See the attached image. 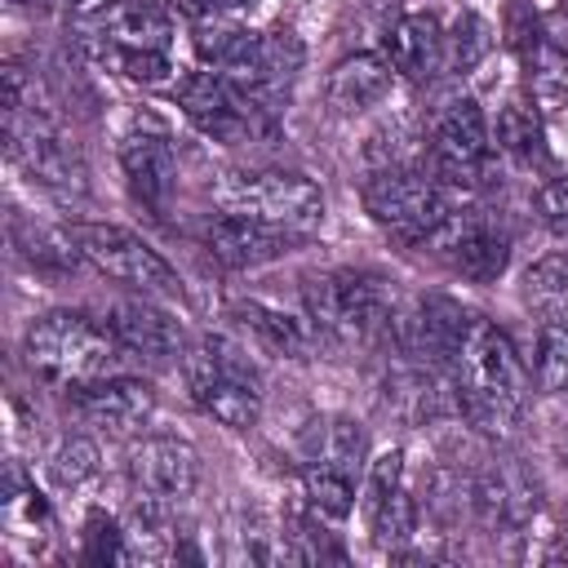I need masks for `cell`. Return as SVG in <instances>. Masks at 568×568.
<instances>
[{"instance_id": "23", "label": "cell", "mask_w": 568, "mask_h": 568, "mask_svg": "<svg viewBox=\"0 0 568 568\" xmlns=\"http://www.w3.org/2000/svg\"><path fill=\"white\" fill-rule=\"evenodd\" d=\"M80 49H84L98 67H106V71L133 80V84H146V89L169 84V75H173V58L160 53V49H124V44H106V40H98V36H80Z\"/></svg>"}, {"instance_id": "1", "label": "cell", "mask_w": 568, "mask_h": 568, "mask_svg": "<svg viewBox=\"0 0 568 568\" xmlns=\"http://www.w3.org/2000/svg\"><path fill=\"white\" fill-rule=\"evenodd\" d=\"M453 382H457L462 417H470L488 435H501L519 422V413L528 404L532 368L524 364L515 342L493 320L470 315V328L453 359Z\"/></svg>"}, {"instance_id": "19", "label": "cell", "mask_w": 568, "mask_h": 568, "mask_svg": "<svg viewBox=\"0 0 568 568\" xmlns=\"http://www.w3.org/2000/svg\"><path fill=\"white\" fill-rule=\"evenodd\" d=\"M386 62L395 75L430 80L444 67V27L435 13H404L386 31Z\"/></svg>"}, {"instance_id": "9", "label": "cell", "mask_w": 568, "mask_h": 568, "mask_svg": "<svg viewBox=\"0 0 568 568\" xmlns=\"http://www.w3.org/2000/svg\"><path fill=\"white\" fill-rule=\"evenodd\" d=\"M173 98L182 106V115L213 142H226V146H240V142H253L262 133H271L275 115H266L253 98H244L222 71H186L178 75L173 84Z\"/></svg>"}, {"instance_id": "15", "label": "cell", "mask_w": 568, "mask_h": 568, "mask_svg": "<svg viewBox=\"0 0 568 568\" xmlns=\"http://www.w3.org/2000/svg\"><path fill=\"white\" fill-rule=\"evenodd\" d=\"M75 27H80V36H98V40L124 44V49L169 53V44H173V18L151 0H102L93 13L75 18Z\"/></svg>"}, {"instance_id": "29", "label": "cell", "mask_w": 568, "mask_h": 568, "mask_svg": "<svg viewBox=\"0 0 568 568\" xmlns=\"http://www.w3.org/2000/svg\"><path fill=\"white\" fill-rule=\"evenodd\" d=\"M355 479H346V475H337V470H328V466H306L302 470V493H306V506H311V515H320L324 524H342L346 515H351V506H355V488H351Z\"/></svg>"}, {"instance_id": "27", "label": "cell", "mask_w": 568, "mask_h": 568, "mask_svg": "<svg viewBox=\"0 0 568 568\" xmlns=\"http://www.w3.org/2000/svg\"><path fill=\"white\" fill-rule=\"evenodd\" d=\"M493 138H497V146H501L506 155H515V160H528V164H532V160L546 155V146H541V115H537V106L524 102V98H510V102L497 111Z\"/></svg>"}, {"instance_id": "26", "label": "cell", "mask_w": 568, "mask_h": 568, "mask_svg": "<svg viewBox=\"0 0 568 568\" xmlns=\"http://www.w3.org/2000/svg\"><path fill=\"white\" fill-rule=\"evenodd\" d=\"M488 53H493V27H488V18L475 13V9H462L453 18V27L444 31V67L462 75V71H475Z\"/></svg>"}, {"instance_id": "24", "label": "cell", "mask_w": 568, "mask_h": 568, "mask_svg": "<svg viewBox=\"0 0 568 568\" xmlns=\"http://www.w3.org/2000/svg\"><path fill=\"white\" fill-rule=\"evenodd\" d=\"M524 302L541 320H568V248L532 262L524 271Z\"/></svg>"}, {"instance_id": "2", "label": "cell", "mask_w": 568, "mask_h": 568, "mask_svg": "<svg viewBox=\"0 0 568 568\" xmlns=\"http://www.w3.org/2000/svg\"><path fill=\"white\" fill-rule=\"evenodd\" d=\"M124 355L129 351L111 333V324H98L84 311H49L27 328V364L62 390L115 377L124 368Z\"/></svg>"}, {"instance_id": "30", "label": "cell", "mask_w": 568, "mask_h": 568, "mask_svg": "<svg viewBox=\"0 0 568 568\" xmlns=\"http://www.w3.org/2000/svg\"><path fill=\"white\" fill-rule=\"evenodd\" d=\"M532 377L541 390L568 386V320H541L532 346Z\"/></svg>"}, {"instance_id": "18", "label": "cell", "mask_w": 568, "mask_h": 568, "mask_svg": "<svg viewBox=\"0 0 568 568\" xmlns=\"http://www.w3.org/2000/svg\"><path fill=\"white\" fill-rule=\"evenodd\" d=\"M390 89H395V67L382 53H351L324 80V98L337 115H364L377 102H386Z\"/></svg>"}, {"instance_id": "12", "label": "cell", "mask_w": 568, "mask_h": 568, "mask_svg": "<svg viewBox=\"0 0 568 568\" xmlns=\"http://www.w3.org/2000/svg\"><path fill=\"white\" fill-rule=\"evenodd\" d=\"M120 169H124L133 200L151 217H164L178 191V155H173L169 133L160 124H133L120 138Z\"/></svg>"}, {"instance_id": "3", "label": "cell", "mask_w": 568, "mask_h": 568, "mask_svg": "<svg viewBox=\"0 0 568 568\" xmlns=\"http://www.w3.org/2000/svg\"><path fill=\"white\" fill-rule=\"evenodd\" d=\"M311 328L337 346H373L390 337L395 306L368 271H320L302 284Z\"/></svg>"}, {"instance_id": "14", "label": "cell", "mask_w": 568, "mask_h": 568, "mask_svg": "<svg viewBox=\"0 0 568 568\" xmlns=\"http://www.w3.org/2000/svg\"><path fill=\"white\" fill-rule=\"evenodd\" d=\"M129 479L138 488V497L178 506L182 497L195 493L200 484V457L186 439L173 435H151L129 453Z\"/></svg>"}, {"instance_id": "28", "label": "cell", "mask_w": 568, "mask_h": 568, "mask_svg": "<svg viewBox=\"0 0 568 568\" xmlns=\"http://www.w3.org/2000/svg\"><path fill=\"white\" fill-rule=\"evenodd\" d=\"M528 93L541 111H564L568 106V49L532 44V53H528Z\"/></svg>"}, {"instance_id": "7", "label": "cell", "mask_w": 568, "mask_h": 568, "mask_svg": "<svg viewBox=\"0 0 568 568\" xmlns=\"http://www.w3.org/2000/svg\"><path fill=\"white\" fill-rule=\"evenodd\" d=\"M80 257L89 266H98L102 275L146 293V297H182V280L178 271L133 231L124 226H111V222H71L67 226Z\"/></svg>"}, {"instance_id": "31", "label": "cell", "mask_w": 568, "mask_h": 568, "mask_svg": "<svg viewBox=\"0 0 568 568\" xmlns=\"http://www.w3.org/2000/svg\"><path fill=\"white\" fill-rule=\"evenodd\" d=\"M49 475H53L58 488H80V484H89V479L98 475V444L84 439V435H67V439L53 448V457H49Z\"/></svg>"}, {"instance_id": "32", "label": "cell", "mask_w": 568, "mask_h": 568, "mask_svg": "<svg viewBox=\"0 0 568 568\" xmlns=\"http://www.w3.org/2000/svg\"><path fill=\"white\" fill-rule=\"evenodd\" d=\"M182 18L209 22V18H231V22H253L271 0H169Z\"/></svg>"}, {"instance_id": "6", "label": "cell", "mask_w": 568, "mask_h": 568, "mask_svg": "<svg viewBox=\"0 0 568 568\" xmlns=\"http://www.w3.org/2000/svg\"><path fill=\"white\" fill-rule=\"evenodd\" d=\"M222 213H244L306 231L324 217V195L306 173L293 169H226L213 186Z\"/></svg>"}, {"instance_id": "22", "label": "cell", "mask_w": 568, "mask_h": 568, "mask_svg": "<svg viewBox=\"0 0 568 568\" xmlns=\"http://www.w3.org/2000/svg\"><path fill=\"white\" fill-rule=\"evenodd\" d=\"M120 546H124V564H164L178 555V537H173V519L164 501L138 497L133 510L120 519Z\"/></svg>"}, {"instance_id": "20", "label": "cell", "mask_w": 568, "mask_h": 568, "mask_svg": "<svg viewBox=\"0 0 568 568\" xmlns=\"http://www.w3.org/2000/svg\"><path fill=\"white\" fill-rule=\"evenodd\" d=\"M231 320H235L262 351H271V355H280V359H311V351H315V328L302 324L297 315L271 306V302H257V297L235 302V306H231Z\"/></svg>"}, {"instance_id": "16", "label": "cell", "mask_w": 568, "mask_h": 568, "mask_svg": "<svg viewBox=\"0 0 568 568\" xmlns=\"http://www.w3.org/2000/svg\"><path fill=\"white\" fill-rule=\"evenodd\" d=\"M106 324H111V333L124 342V351H129V355L151 359V364H169V359H178V355H182V346H186L182 324H178L164 306H155L146 293H142V297L111 302Z\"/></svg>"}, {"instance_id": "8", "label": "cell", "mask_w": 568, "mask_h": 568, "mask_svg": "<svg viewBox=\"0 0 568 568\" xmlns=\"http://www.w3.org/2000/svg\"><path fill=\"white\" fill-rule=\"evenodd\" d=\"M426 151H430V169L448 186H475L484 178L493 133H488V120H484V111L470 93H444L430 106Z\"/></svg>"}, {"instance_id": "17", "label": "cell", "mask_w": 568, "mask_h": 568, "mask_svg": "<svg viewBox=\"0 0 568 568\" xmlns=\"http://www.w3.org/2000/svg\"><path fill=\"white\" fill-rule=\"evenodd\" d=\"M71 395H75L80 417H84L89 426L111 430V435L138 430V426L155 413V390H151V382L124 377V373L102 377V382H89V386H80V390H71Z\"/></svg>"}, {"instance_id": "5", "label": "cell", "mask_w": 568, "mask_h": 568, "mask_svg": "<svg viewBox=\"0 0 568 568\" xmlns=\"http://www.w3.org/2000/svg\"><path fill=\"white\" fill-rule=\"evenodd\" d=\"M186 386L191 399L222 426L248 430L262 417V377L248 364V355L226 337H204L195 351H186Z\"/></svg>"}, {"instance_id": "10", "label": "cell", "mask_w": 568, "mask_h": 568, "mask_svg": "<svg viewBox=\"0 0 568 568\" xmlns=\"http://www.w3.org/2000/svg\"><path fill=\"white\" fill-rule=\"evenodd\" d=\"M306 62V49L297 40V31L288 27H271V31H253V40L244 44V53L222 71L244 98H253L266 115H275L288 102V89L297 80Z\"/></svg>"}, {"instance_id": "25", "label": "cell", "mask_w": 568, "mask_h": 568, "mask_svg": "<svg viewBox=\"0 0 568 568\" xmlns=\"http://www.w3.org/2000/svg\"><path fill=\"white\" fill-rule=\"evenodd\" d=\"M368 528H373V541L382 550H390V555L408 550V541L417 537V501L408 497L404 484L368 501Z\"/></svg>"}, {"instance_id": "11", "label": "cell", "mask_w": 568, "mask_h": 568, "mask_svg": "<svg viewBox=\"0 0 568 568\" xmlns=\"http://www.w3.org/2000/svg\"><path fill=\"white\" fill-rule=\"evenodd\" d=\"M422 248H430L439 262H448L457 275L475 284H493L510 262V235L497 226L493 213L470 209V204H457L453 217Z\"/></svg>"}, {"instance_id": "21", "label": "cell", "mask_w": 568, "mask_h": 568, "mask_svg": "<svg viewBox=\"0 0 568 568\" xmlns=\"http://www.w3.org/2000/svg\"><path fill=\"white\" fill-rule=\"evenodd\" d=\"M364 453H368V439H364L359 422H351V417H320L306 430V439H302L306 466H328V470H337L346 479H355L359 470H368Z\"/></svg>"}, {"instance_id": "4", "label": "cell", "mask_w": 568, "mask_h": 568, "mask_svg": "<svg viewBox=\"0 0 568 568\" xmlns=\"http://www.w3.org/2000/svg\"><path fill=\"white\" fill-rule=\"evenodd\" d=\"M364 209L377 226H386L404 244H426L457 209V186H448L435 169L417 164H382L364 182Z\"/></svg>"}, {"instance_id": "33", "label": "cell", "mask_w": 568, "mask_h": 568, "mask_svg": "<svg viewBox=\"0 0 568 568\" xmlns=\"http://www.w3.org/2000/svg\"><path fill=\"white\" fill-rule=\"evenodd\" d=\"M537 222L550 231V235H564L568 240V178H550L537 186Z\"/></svg>"}, {"instance_id": "13", "label": "cell", "mask_w": 568, "mask_h": 568, "mask_svg": "<svg viewBox=\"0 0 568 568\" xmlns=\"http://www.w3.org/2000/svg\"><path fill=\"white\" fill-rule=\"evenodd\" d=\"M200 235H204V248L231 271L266 266L275 257H288L302 244V231L280 226V222H262V217H244V213H217L204 222Z\"/></svg>"}]
</instances>
